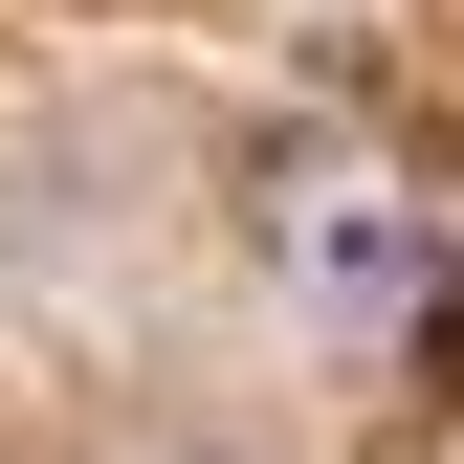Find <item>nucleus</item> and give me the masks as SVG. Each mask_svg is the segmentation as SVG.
I'll list each match as a JSON object with an SVG mask.
<instances>
[]
</instances>
